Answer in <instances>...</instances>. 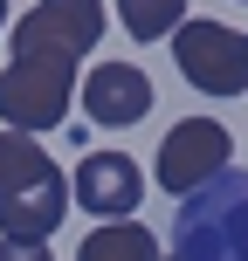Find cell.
Segmentation results:
<instances>
[{"instance_id":"cell-2","label":"cell","mask_w":248,"mask_h":261,"mask_svg":"<svg viewBox=\"0 0 248 261\" xmlns=\"http://www.w3.org/2000/svg\"><path fill=\"white\" fill-rule=\"evenodd\" d=\"M172 261H248V172L228 165L214 186L179 199Z\"/></svg>"},{"instance_id":"cell-1","label":"cell","mask_w":248,"mask_h":261,"mask_svg":"<svg viewBox=\"0 0 248 261\" xmlns=\"http://www.w3.org/2000/svg\"><path fill=\"white\" fill-rule=\"evenodd\" d=\"M69 213V179L35 138L0 130V241H49Z\"/></svg>"},{"instance_id":"cell-9","label":"cell","mask_w":248,"mask_h":261,"mask_svg":"<svg viewBox=\"0 0 248 261\" xmlns=\"http://www.w3.org/2000/svg\"><path fill=\"white\" fill-rule=\"evenodd\" d=\"M76 261H159V234L138 220H110V227H90V241L76 248Z\"/></svg>"},{"instance_id":"cell-4","label":"cell","mask_w":248,"mask_h":261,"mask_svg":"<svg viewBox=\"0 0 248 261\" xmlns=\"http://www.w3.org/2000/svg\"><path fill=\"white\" fill-rule=\"evenodd\" d=\"M69 103H76V69L69 62H7L0 69V124L21 130V138L69 124Z\"/></svg>"},{"instance_id":"cell-3","label":"cell","mask_w":248,"mask_h":261,"mask_svg":"<svg viewBox=\"0 0 248 261\" xmlns=\"http://www.w3.org/2000/svg\"><path fill=\"white\" fill-rule=\"evenodd\" d=\"M97 41H104V0H35L7 28L14 62H69L76 69Z\"/></svg>"},{"instance_id":"cell-6","label":"cell","mask_w":248,"mask_h":261,"mask_svg":"<svg viewBox=\"0 0 248 261\" xmlns=\"http://www.w3.org/2000/svg\"><path fill=\"white\" fill-rule=\"evenodd\" d=\"M228 165H235V138H228V124L186 117V124L166 130V144H159V158H152V179L166 186L172 199H186V193H200V186H214Z\"/></svg>"},{"instance_id":"cell-11","label":"cell","mask_w":248,"mask_h":261,"mask_svg":"<svg viewBox=\"0 0 248 261\" xmlns=\"http://www.w3.org/2000/svg\"><path fill=\"white\" fill-rule=\"evenodd\" d=\"M0 261H55L49 241H0Z\"/></svg>"},{"instance_id":"cell-12","label":"cell","mask_w":248,"mask_h":261,"mask_svg":"<svg viewBox=\"0 0 248 261\" xmlns=\"http://www.w3.org/2000/svg\"><path fill=\"white\" fill-rule=\"evenodd\" d=\"M0 28H7V0H0Z\"/></svg>"},{"instance_id":"cell-10","label":"cell","mask_w":248,"mask_h":261,"mask_svg":"<svg viewBox=\"0 0 248 261\" xmlns=\"http://www.w3.org/2000/svg\"><path fill=\"white\" fill-rule=\"evenodd\" d=\"M131 41H172V28L186 21V0H110Z\"/></svg>"},{"instance_id":"cell-7","label":"cell","mask_w":248,"mask_h":261,"mask_svg":"<svg viewBox=\"0 0 248 261\" xmlns=\"http://www.w3.org/2000/svg\"><path fill=\"white\" fill-rule=\"evenodd\" d=\"M76 103H83L90 124H110V130L145 124L152 117V76H145L138 62H97L90 76L76 83Z\"/></svg>"},{"instance_id":"cell-8","label":"cell","mask_w":248,"mask_h":261,"mask_svg":"<svg viewBox=\"0 0 248 261\" xmlns=\"http://www.w3.org/2000/svg\"><path fill=\"white\" fill-rule=\"evenodd\" d=\"M138 193H145V172L131 151H90L76 165V179H69V199L83 213H104V220H131Z\"/></svg>"},{"instance_id":"cell-5","label":"cell","mask_w":248,"mask_h":261,"mask_svg":"<svg viewBox=\"0 0 248 261\" xmlns=\"http://www.w3.org/2000/svg\"><path fill=\"white\" fill-rule=\"evenodd\" d=\"M172 62L200 96H241L248 90V35L228 21H179L172 28Z\"/></svg>"}]
</instances>
